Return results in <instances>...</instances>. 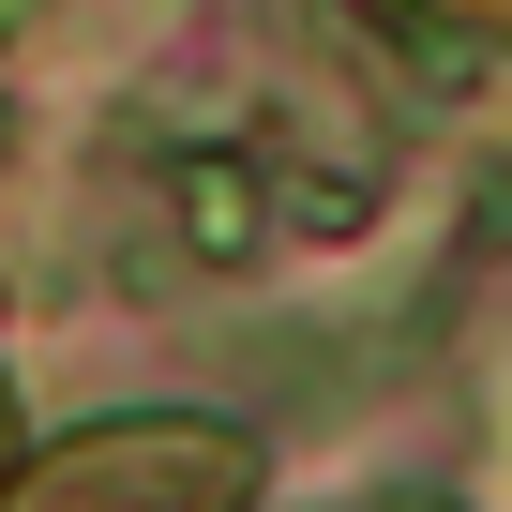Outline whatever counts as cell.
Instances as JSON below:
<instances>
[{"label": "cell", "instance_id": "obj_1", "mask_svg": "<svg viewBox=\"0 0 512 512\" xmlns=\"http://www.w3.org/2000/svg\"><path fill=\"white\" fill-rule=\"evenodd\" d=\"M166 226L196 272H256V241H272V181H256V151H181L166 166Z\"/></svg>", "mask_w": 512, "mask_h": 512}, {"label": "cell", "instance_id": "obj_2", "mask_svg": "<svg viewBox=\"0 0 512 512\" xmlns=\"http://www.w3.org/2000/svg\"><path fill=\"white\" fill-rule=\"evenodd\" d=\"M407 512H437V497H407Z\"/></svg>", "mask_w": 512, "mask_h": 512}]
</instances>
